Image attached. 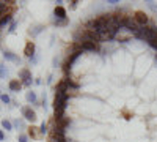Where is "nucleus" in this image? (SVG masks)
Masks as SVG:
<instances>
[{
  "instance_id": "f257e3e1",
  "label": "nucleus",
  "mask_w": 157,
  "mask_h": 142,
  "mask_svg": "<svg viewBox=\"0 0 157 142\" xmlns=\"http://www.w3.org/2000/svg\"><path fill=\"white\" fill-rule=\"evenodd\" d=\"M82 51H80V47H78V44H75V43H72L71 44V49L68 51V54H66V57H64V62H63V71L64 73H71V70H72V65L75 63V60L77 59H80L82 57Z\"/></svg>"
},
{
  "instance_id": "f03ea898",
  "label": "nucleus",
  "mask_w": 157,
  "mask_h": 142,
  "mask_svg": "<svg viewBox=\"0 0 157 142\" xmlns=\"http://www.w3.org/2000/svg\"><path fill=\"white\" fill-rule=\"evenodd\" d=\"M78 44L82 52H91V54H101V49L102 46L96 41H86V43H75Z\"/></svg>"
},
{
  "instance_id": "7ed1b4c3",
  "label": "nucleus",
  "mask_w": 157,
  "mask_h": 142,
  "mask_svg": "<svg viewBox=\"0 0 157 142\" xmlns=\"http://www.w3.org/2000/svg\"><path fill=\"white\" fill-rule=\"evenodd\" d=\"M63 82H64V85H66V88H68V93L72 96V95H75L78 90H80V84L78 82H75L74 79H71V77H64V79H61Z\"/></svg>"
},
{
  "instance_id": "20e7f679",
  "label": "nucleus",
  "mask_w": 157,
  "mask_h": 142,
  "mask_svg": "<svg viewBox=\"0 0 157 142\" xmlns=\"http://www.w3.org/2000/svg\"><path fill=\"white\" fill-rule=\"evenodd\" d=\"M21 112H22V117H24V120H27V122H36V112L32 109V106H22L21 108Z\"/></svg>"
},
{
  "instance_id": "39448f33",
  "label": "nucleus",
  "mask_w": 157,
  "mask_h": 142,
  "mask_svg": "<svg viewBox=\"0 0 157 142\" xmlns=\"http://www.w3.org/2000/svg\"><path fill=\"white\" fill-rule=\"evenodd\" d=\"M132 18H134V21L140 25V27H145V25H148L151 22L149 18L146 16V13H143V11H135V14Z\"/></svg>"
},
{
  "instance_id": "423d86ee",
  "label": "nucleus",
  "mask_w": 157,
  "mask_h": 142,
  "mask_svg": "<svg viewBox=\"0 0 157 142\" xmlns=\"http://www.w3.org/2000/svg\"><path fill=\"white\" fill-rule=\"evenodd\" d=\"M35 51H36L35 43H33V41H27V44H25V49H24V54H25V57L30 59L32 55H35V54H36Z\"/></svg>"
},
{
  "instance_id": "0eeeda50",
  "label": "nucleus",
  "mask_w": 157,
  "mask_h": 142,
  "mask_svg": "<svg viewBox=\"0 0 157 142\" xmlns=\"http://www.w3.org/2000/svg\"><path fill=\"white\" fill-rule=\"evenodd\" d=\"M8 88L11 90V92L17 93V92H21V88H22V82H21L19 79H11V81L8 82Z\"/></svg>"
},
{
  "instance_id": "6e6552de",
  "label": "nucleus",
  "mask_w": 157,
  "mask_h": 142,
  "mask_svg": "<svg viewBox=\"0 0 157 142\" xmlns=\"http://www.w3.org/2000/svg\"><path fill=\"white\" fill-rule=\"evenodd\" d=\"M3 59L8 60V62H14V63H21V59L16 55V54H13L11 51H3Z\"/></svg>"
},
{
  "instance_id": "1a4fd4ad",
  "label": "nucleus",
  "mask_w": 157,
  "mask_h": 142,
  "mask_svg": "<svg viewBox=\"0 0 157 142\" xmlns=\"http://www.w3.org/2000/svg\"><path fill=\"white\" fill-rule=\"evenodd\" d=\"M19 79H21L22 82L32 79V71H30L29 68H21V70H19Z\"/></svg>"
},
{
  "instance_id": "9d476101",
  "label": "nucleus",
  "mask_w": 157,
  "mask_h": 142,
  "mask_svg": "<svg viewBox=\"0 0 157 142\" xmlns=\"http://www.w3.org/2000/svg\"><path fill=\"white\" fill-rule=\"evenodd\" d=\"M54 18H57V19H66L68 16H66V10H64L63 6H55V10H54Z\"/></svg>"
},
{
  "instance_id": "9b49d317",
  "label": "nucleus",
  "mask_w": 157,
  "mask_h": 142,
  "mask_svg": "<svg viewBox=\"0 0 157 142\" xmlns=\"http://www.w3.org/2000/svg\"><path fill=\"white\" fill-rule=\"evenodd\" d=\"M52 24H54L55 27H58V29L66 27V25H69V18H66V19H57V18H52Z\"/></svg>"
},
{
  "instance_id": "f8f14e48",
  "label": "nucleus",
  "mask_w": 157,
  "mask_h": 142,
  "mask_svg": "<svg viewBox=\"0 0 157 142\" xmlns=\"http://www.w3.org/2000/svg\"><path fill=\"white\" fill-rule=\"evenodd\" d=\"M44 25H35V27H32L30 30H29V35L32 36V38H36L39 33H41V32H44Z\"/></svg>"
},
{
  "instance_id": "ddd939ff",
  "label": "nucleus",
  "mask_w": 157,
  "mask_h": 142,
  "mask_svg": "<svg viewBox=\"0 0 157 142\" xmlns=\"http://www.w3.org/2000/svg\"><path fill=\"white\" fill-rule=\"evenodd\" d=\"M13 22V13H8V14H5L2 19H0V27H6L8 24H11Z\"/></svg>"
},
{
  "instance_id": "4468645a",
  "label": "nucleus",
  "mask_w": 157,
  "mask_h": 142,
  "mask_svg": "<svg viewBox=\"0 0 157 142\" xmlns=\"http://www.w3.org/2000/svg\"><path fill=\"white\" fill-rule=\"evenodd\" d=\"M25 99H27V103L29 104H36L38 103V96H36V93L35 92H27V95H25Z\"/></svg>"
},
{
  "instance_id": "2eb2a0df",
  "label": "nucleus",
  "mask_w": 157,
  "mask_h": 142,
  "mask_svg": "<svg viewBox=\"0 0 157 142\" xmlns=\"http://www.w3.org/2000/svg\"><path fill=\"white\" fill-rule=\"evenodd\" d=\"M29 134H30L33 139H41V137H43L41 134H39V128H36V126H32V128H30Z\"/></svg>"
},
{
  "instance_id": "dca6fc26",
  "label": "nucleus",
  "mask_w": 157,
  "mask_h": 142,
  "mask_svg": "<svg viewBox=\"0 0 157 142\" xmlns=\"http://www.w3.org/2000/svg\"><path fill=\"white\" fill-rule=\"evenodd\" d=\"M13 126L14 128H17V130H25V120H14L13 122Z\"/></svg>"
},
{
  "instance_id": "f3484780",
  "label": "nucleus",
  "mask_w": 157,
  "mask_h": 142,
  "mask_svg": "<svg viewBox=\"0 0 157 142\" xmlns=\"http://www.w3.org/2000/svg\"><path fill=\"white\" fill-rule=\"evenodd\" d=\"M2 126H3V130H6V131H11L13 130V123L10 122V120H2Z\"/></svg>"
},
{
  "instance_id": "a211bd4d",
  "label": "nucleus",
  "mask_w": 157,
  "mask_h": 142,
  "mask_svg": "<svg viewBox=\"0 0 157 142\" xmlns=\"http://www.w3.org/2000/svg\"><path fill=\"white\" fill-rule=\"evenodd\" d=\"M146 6H148V8H149V10L154 13L155 16H157V3H155V2H146Z\"/></svg>"
},
{
  "instance_id": "6ab92c4d",
  "label": "nucleus",
  "mask_w": 157,
  "mask_h": 142,
  "mask_svg": "<svg viewBox=\"0 0 157 142\" xmlns=\"http://www.w3.org/2000/svg\"><path fill=\"white\" fill-rule=\"evenodd\" d=\"M6 6H8V5H6L5 2H0V19L6 14Z\"/></svg>"
},
{
  "instance_id": "aec40b11",
  "label": "nucleus",
  "mask_w": 157,
  "mask_h": 142,
  "mask_svg": "<svg viewBox=\"0 0 157 142\" xmlns=\"http://www.w3.org/2000/svg\"><path fill=\"white\" fill-rule=\"evenodd\" d=\"M47 131H49V128H47V123H41V126H39V134L41 136H44V134H47Z\"/></svg>"
},
{
  "instance_id": "412c9836",
  "label": "nucleus",
  "mask_w": 157,
  "mask_h": 142,
  "mask_svg": "<svg viewBox=\"0 0 157 142\" xmlns=\"http://www.w3.org/2000/svg\"><path fill=\"white\" fill-rule=\"evenodd\" d=\"M6 76H8V68L3 63H0V77H6Z\"/></svg>"
},
{
  "instance_id": "4be33fe9",
  "label": "nucleus",
  "mask_w": 157,
  "mask_h": 142,
  "mask_svg": "<svg viewBox=\"0 0 157 142\" xmlns=\"http://www.w3.org/2000/svg\"><path fill=\"white\" fill-rule=\"evenodd\" d=\"M38 60H39V57H38V54H35V55H32V57L29 59V63L33 67V65H36V63H38Z\"/></svg>"
},
{
  "instance_id": "5701e85b",
  "label": "nucleus",
  "mask_w": 157,
  "mask_h": 142,
  "mask_svg": "<svg viewBox=\"0 0 157 142\" xmlns=\"http://www.w3.org/2000/svg\"><path fill=\"white\" fill-rule=\"evenodd\" d=\"M0 101H3L5 104H10V103H11V98H10L6 93H2V96H0Z\"/></svg>"
},
{
  "instance_id": "b1692460",
  "label": "nucleus",
  "mask_w": 157,
  "mask_h": 142,
  "mask_svg": "<svg viewBox=\"0 0 157 142\" xmlns=\"http://www.w3.org/2000/svg\"><path fill=\"white\" fill-rule=\"evenodd\" d=\"M16 27H17V22H16V21H13V22L10 24V27H8V33H13V32L16 30Z\"/></svg>"
},
{
  "instance_id": "393cba45",
  "label": "nucleus",
  "mask_w": 157,
  "mask_h": 142,
  "mask_svg": "<svg viewBox=\"0 0 157 142\" xmlns=\"http://www.w3.org/2000/svg\"><path fill=\"white\" fill-rule=\"evenodd\" d=\"M17 142H29L27 134H19V136H17Z\"/></svg>"
},
{
  "instance_id": "a878e982",
  "label": "nucleus",
  "mask_w": 157,
  "mask_h": 142,
  "mask_svg": "<svg viewBox=\"0 0 157 142\" xmlns=\"http://www.w3.org/2000/svg\"><path fill=\"white\" fill-rule=\"evenodd\" d=\"M77 5H78L77 0H72V2H69V10H75V8H77Z\"/></svg>"
},
{
  "instance_id": "bb28decb",
  "label": "nucleus",
  "mask_w": 157,
  "mask_h": 142,
  "mask_svg": "<svg viewBox=\"0 0 157 142\" xmlns=\"http://www.w3.org/2000/svg\"><path fill=\"white\" fill-rule=\"evenodd\" d=\"M33 82H35L33 79H29V81H24V82H22V85H25V87H30Z\"/></svg>"
},
{
  "instance_id": "cd10ccee",
  "label": "nucleus",
  "mask_w": 157,
  "mask_h": 142,
  "mask_svg": "<svg viewBox=\"0 0 157 142\" xmlns=\"http://www.w3.org/2000/svg\"><path fill=\"white\" fill-rule=\"evenodd\" d=\"M52 65H54L55 68L58 67V59H57V57H54V60H52Z\"/></svg>"
},
{
  "instance_id": "c85d7f7f",
  "label": "nucleus",
  "mask_w": 157,
  "mask_h": 142,
  "mask_svg": "<svg viewBox=\"0 0 157 142\" xmlns=\"http://www.w3.org/2000/svg\"><path fill=\"white\" fill-rule=\"evenodd\" d=\"M152 63H154V67H157V54H154V57H152Z\"/></svg>"
},
{
  "instance_id": "c756f323",
  "label": "nucleus",
  "mask_w": 157,
  "mask_h": 142,
  "mask_svg": "<svg viewBox=\"0 0 157 142\" xmlns=\"http://www.w3.org/2000/svg\"><path fill=\"white\" fill-rule=\"evenodd\" d=\"M107 3H110V5H116V3H120V2H118V0H109Z\"/></svg>"
},
{
  "instance_id": "7c9ffc66",
  "label": "nucleus",
  "mask_w": 157,
  "mask_h": 142,
  "mask_svg": "<svg viewBox=\"0 0 157 142\" xmlns=\"http://www.w3.org/2000/svg\"><path fill=\"white\" fill-rule=\"evenodd\" d=\"M5 139V134H3V131H0V140H3Z\"/></svg>"
},
{
  "instance_id": "2f4dec72",
  "label": "nucleus",
  "mask_w": 157,
  "mask_h": 142,
  "mask_svg": "<svg viewBox=\"0 0 157 142\" xmlns=\"http://www.w3.org/2000/svg\"><path fill=\"white\" fill-rule=\"evenodd\" d=\"M35 84L36 85H41V79H35Z\"/></svg>"
},
{
  "instance_id": "473e14b6",
  "label": "nucleus",
  "mask_w": 157,
  "mask_h": 142,
  "mask_svg": "<svg viewBox=\"0 0 157 142\" xmlns=\"http://www.w3.org/2000/svg\"><path fill=\"white\" fill-rule=\"evenodd\" d=\"M0 96H2V95H0Z\"/></svg>"
}]
</instances>
